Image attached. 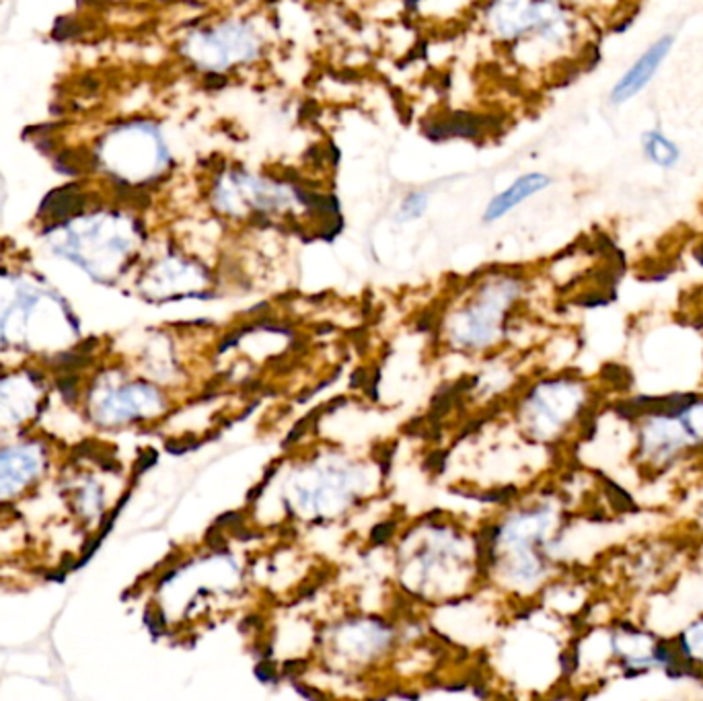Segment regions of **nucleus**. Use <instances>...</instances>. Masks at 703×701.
<instances>
[{
	"instance_id": "10",
	"label": "nucleus",
	"mask_w": 703,
	"mask_h": 701,
	"mask_svg": "<svg viewBox=\"0 0 703 701\" xmlns=\"http://www.w3.org/2000/svg\"><path fill=\"white\" fill-rule=\"evenodd\" d=\"M395 525L394 522H380L377 525L375 529H373V535H370V539H373V543H383V541H387L389 539V535L394 534Z\"/></svg>"
},
{
	"instance_id": "12",
	"label": "nucleus",
	"mask_w": 703,
	"mask_h": 701,
	"mask_svg": "<svg viewBox=\"0 0 703 701\" xmlns=\"http://www.w3.org/2000/svg\"><path fill=\"white\" fill-rule=\"evenodd\" d=\"M566 4H570V7H580V4H584V2H591V0H562Z\"/></svg>"
},
{
	"instance_id": "4",
	"label": "nucleus",
	"mask_w": 703,
	"mask_h": 701,
	"mask_svg": "<svg viewBox=\"0 0 703 701\" xmlns=\"http://www.w3.org/2000/svg\"><path fill=\"white\" fill-rule=\"evenodd\" d=\"M673 48H675L673 33H664L656 42L650 43L646 50L633 60L632 67L619 77L618 83L613 84V89L609 93V101L613 105H623V103L632 101L635 95H640L648 84L652 83V79L659 74L666 58L671 57Z\"/></svg>"
},
{
	"instance_id": "3",
	"label": "nucleus",
	"mask_w": 703,
	"mask_h": 701,
	"mask_svg": "<svg viewBox=\"0 0 703 701\" xmlns=\"http://www.w3.org/2000/svg\"><path fill=\"white\" fill-rule=\"evenodd\" d=\"M568 4L562 0H490L486 9V28L500 43L512 48L533 38Z\"/></svg>"
},
{
	"instance_id": "8",
	"label": "nucleus",
	"mask_w": 703,
	"mask_h": 701,
	"mask_svg": "<svg viewBox=\"0 0 703 701\" xmlns=\"http://www.w3.org/2000/svg\"><path fill=\"white\" fill-rule=\"evenodd\" d=\"M430 206V194L426 190H414L411 194L401 200L399 211H397V221L399 223H409L416 219H422L426 211Z\"/></svg>"
},
{
	"instance_id": "9",
	"label": "nucleus",
	"mask_w": 703,
	"mask_h": 701,
	"mask_svg": "<svg viewBox=\"0 0 703 701\" xmlns=\"http://www.w3.org/2000/svg\"><path fill=\"white\" fill-rule=\"evenodd\" d=\"M95 165V159L89 155L86 151H64L62 155L57 159V167L69 175H81L91 171Z\"/></svg>"
},
{
	"instance_id": "1",
	"label": "nucleus",
	"mask_w": 703,
	"mask_h": 701,
	"mask_svg": "<svg viewBox=\"0 0 703 701\" xmlns=\"http://www.w3.org/2000/svg\"><path fill=\"white\" fill-rule=\"evenodd\" d=\"M266 40L247 19H218L196 29L185 42V57L208 74H226L255 64L264 57Z\"/></svg>"
},
{
	"instance_id": "7",
	"label": "nucleus",
	"mask_w": 703,
	"mask_h": 701,
	"mask_svg": "<svg viewBox=\"0 0 703 701\" xmlns=\"http://www.w3.org/2000/svg\"><path fill=\"white\" fill-rule=\"evenodd\" d=\"M85 196L77 194L74 187H58L50 192L42 202V214H48L52 221H64L83 211Z\"/></svg>"
},
{
	"instance_id": "11",
	"label": "nucleus",
	"mask_w": 703,
	"mask_h": 701,
	"mask_svg": "<svg viewBox=\"0 0 703 701\" xmlns=\"http://www.w3.org/2000/svg\"><path fill=\"white\" fill-rule=\"evenodd\" d=\"M255 674H257V679L264 681V683H269V681L276 679V671H274V667H272L269 662H259L257 669H255Z\"/></svg>"
},
{
	"instance_id": "6",
	"label": "nucleus",
	"mask_w": 703,
	"mask_h": 701,
	"mask_svg": "<svg viewBox=\"0 0 703 701\" xmlns=\"http://www.w3.org/2000/svg\"><path fill=\"white\" fill-rule=\"evenodd\" d=\"M642 153L646 156L648 163H652L654 167L675 169L681 163V146L673 139H669L659 128L646 130L642 134Z\"/></svg>"
},
{
	"instance_id": "5",
	"label": "nucleus",
	"mask_w": 703,
	"mask_h": 701,
	"mask_svg": "<svg viewBox=\"0 0 703 701\" xmlns=\"http://www.w3.org/2000/svg\"><path fill=\"white\" fill-rule=\"evenodd\" d=\"M551 183L553 180L546 173H539V171L524 173L521 177H517L508 185L507 190H502L500 194H496L490 200V204L486 206V212H483V223H496V221L505 219L508 212L521 206L522 202H527L529 197L546 192Z\"/></svg>"
},
{
	"instance_id": "2",
	"label": "nucleus",
	"mask_w": 703,
	"mask_h": 701,
	"mask_svg": "<svg viewBox=\"0 0 703 701\" xmlns=\"http://www.w3.org/2000/svg\"><path fill=\"white\" fill-rule=\"evenodd\" d=\"M298 200L295 185L249 169H225L212 183V206L231 219H269L293 211Z\"/></svg>"
}]
</instances>
